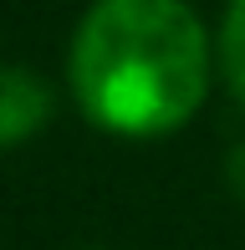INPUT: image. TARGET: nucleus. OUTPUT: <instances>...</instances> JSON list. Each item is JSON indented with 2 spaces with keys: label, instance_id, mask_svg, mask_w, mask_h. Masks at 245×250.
I'll use <instances>...</instances> for the list:
<instances>
[{
  "label": "nucleus",
  "instance_id": "nucleus-1",
  "mask_svg": "<svg viewBox=\"0 0 245 250\" xmlns=\"http://www.w3.org/2000/svg\"><path fill=\"white\" fill-rule=\"evenodd\" d=\"M215 41L189 0H92L72 31L66 82L92 128L169 138L209 97Z\"/></svg>",
  "mask_w": 245,
  "mask_h": 250
},
{
  "label": "nucleus",
  "instance_id": "nucleus-2",
  "mask_svg": "<svg viewBox=\"0 0 245 250\" xmlns=\"http://www.w3.org/2000/svg\"><path fill=\"white\" fill-rule=\"evenodd\" d=\"M51 112H57V97H51L46 77L0 62V148L31 143L51 123Z\"/></svg>",
  "mask_w": 245,
  "mask_h": 250
},
{
  "label": "nucleus",
  "instance_id": "nucleus-3",
  "mask_svg": "<svg viewBox=\"0 0 245 250\" xmlns=\"http://www.w3.org/2000/svg\"><path fill=\"white\" fill-rule=\"evenodd\" d=\"M215 66L225 77V87L245 102V0H225L220 36H215Z\"/></svg>",
  "mask_w": 245,
  "mask_h": 250
},
{
  "label": "nucleus",
  "instance_id": "nucleus-4",
  "mask_svg": "<svg viewBox=\"0 0 245 250\" xmlns=\"http://www.w3.org/2000/svg\"><path fill=\"white\" fill-rule=\"evenodd\" d=\"M225 179H230V194L245 199V143H235V148H230V158H225Z\"/></svg>",
  "mask_w": 245,
  "mask_h": 250
}]
</instances>
